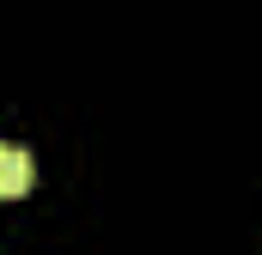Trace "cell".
Instances as JSON below:
<instances>
[{
	"label": "cell",
	"mask_w": 262,
	"mask_h": 255,
	"mask_svg": "<svg viewBox=\"0 0 262 255\" xmlns=\"http://www.w3.org/2000/svg\"><path fill=\"white\" fill-rule=\"evenodd\" d=\"M31 183H37V158L25 146H0V194L18 200V194H31Z\"/></svg>",
	"instance_id": "6da1fadb"
}]
</instances>
